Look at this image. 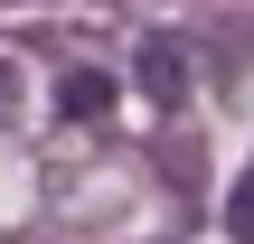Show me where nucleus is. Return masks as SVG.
Instances as JSON below:
<instances>
[{
	"label": "nucleus",
	"instance_id": "1",
	"mask_svg": "<svg viewBox=\"0 0 254 244\" xmlns=\"http://www.w3.org/2000/svg\"><path fill=\"white\" fill-rule=\"evenodd\" d=\"M132 85H141V94L170 113V103L189 94V47H179V38H141V56H132Z\"/></svg>",
	"mask_w": 254,
	"mask_h": 244
},
{
	"label": "nucleus",
	"instance_id": "2",
	"mask_svg": "<svg viewBox=\"0 0 254 244\" xmlns=\"http://www.w3.org/2000/svg\"><path fill=\"white\" fill-rule=\"evenodd\" d=\"M57 113H66V122H104V113H113V75H94V66H75V75L57 85Z\"/></svg>",
	"mask_w": 254,
	"mask_h": 244
},
{
	"label": "nucleus",
	"instance_id": "3",
	"mask_svg": "<svg viewBox=\"0 0 254 244\" xmlns=\"http://www.w3.org/2000/svg\"><path fill=\"white\" fill-rule=\"evenodd\" d=\"M226 235H236V244H254V169L226 188Z\"/></svg>",
	"mask_w": 254,
	"mask_h": 244
},
{
	"label": "nucleus",
	"instance_id": "4",
	"mask_svg": "<svg viewBox=\"0 0 254 244\" xmlns=\"http://www.w3.org/2000/svg\"><path fill=\"white\" fill-rule=\"evenodd\" d=\"M0 113H9V66H0Z\"/></svg>",
	"mask_w": 254,
	"mask_h": 244
}]
</instances>
